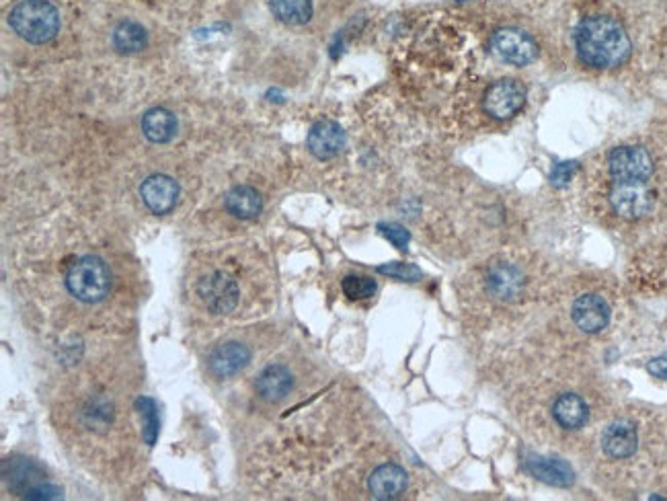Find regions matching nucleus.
I'll use <instances>...</instances> for the list:
<instances>
[{
	"label": "nucleus",
	"mask_w": 667,
	"mask_h": 501,
	"mask_svg": "<svg viewBox=\"0 0 667 501\" xmlns=\"http://www.w3.org/2000/svg\"><path fill=\"white\" fill-rule=\"evenodd\" d=\"M493 54L514 66H528L538 58V44L522 29H499L491 40Z\"/></svg>",
	"instance_id": "5"
},
{
	"label": "nucleus",
	"mask_w": 667,
	"mask_h": 501,
	"mask_svg": "<svg viewBox=\"0 0 667 501\" xmlns=\"http://www.w3.org/2000/svg\"><path fill=\"white\" fill-rule=\"evenodd\" d=\"M614 212L626 220H639L653 210L655 196L647 181H614L610 191Z\"/></svg>",
	"instance_id": "4"
},
{
	"label": "nucleus",
	"mask_w": 667,
	"mask_h": 501,
	"mask_svg": "<svg viewBox=\"0 0 667 501\" xmlns=\"http://www.w3.org/2000/svg\"><path fill=\"white\" fill-rule=\"evenodd\" d=\"M146 42V29L136 21H124L113 31V46L122 54H136L146 46Z\"/></svg>",
	"instance_id": "21"
},
{
	"label": "nucleus",
	"mask_w": 667,
	"mask_h": 501,
	"mask_svg": "<svg viewBox=\"0 0 667 501\" xmlns=\"http://www.w3.org/2000/svg\"><path fill=\"white\" fill-rule=\"evenodd\" d=\"M23 497H27V499H56V497H60V489L50 485V483H37L35 487L25 491Z\"/></svg>",
	"instance_id": "27"
},
{
	"label": "nucleus",
	"mask_w": 667,
	"mask_h": 501,
	"mask_svg": "<svg viewBox=\"0 0 667 501\" xmlns=\"http://www.w3.org/2000/svg\"><path fill=\"white\" fill-rule=\"evenodd\" d=\"M575 48L581 62L592 68H616L631 56L629 33L608 15L583 19L575 31Z\"/></svg>",
	"instance_id": "1"
},
{
	"label": "nucleus",
	"mask_w": 667,
	"mask_h": 501,
	"mask_svg": "<svg viewBox=\"0 0 667 501\" xmlns=\"http://www.w3.org/2000/svg\"><path fill=\"white\" fill-rule=\"evenodd\" d=\"M109 286H111L109 267L105 265L103 259L93 255L76 259L66 274L68 292L76 300L87 304L101 302L107 296Z\"/></svg>",
	"instance_id": "3"
},
{
	"label": "nucleus",
	"mask_w": 667,
	"mask_h": 501,
	"mask_svg": "<svg viewBox=\"0 0 667 501\" xmlns=\"http://www.w3.org/2000/svg\"><path fill=\"white\" fill-rule=\"evenodd\" d=\"M409 479L407 473L399 465H382L378 467L368 481L370 493L376 499L388 501V499H399L407 491Z\"/></svg>",
	"instance_id": "16"
},
{
	"label": "nucleus",
	"mask_w": 667,
	"mask_h": 501,
	"mask_svg": "<svg viewBox=\"0 0 667 501\" xmlns=\"http://www.w3.org/2000/svg\"><path fill=\"white\" fill-rule=\"evenodd\" d=\"M343 146H345V132L339 124L325 120L310 128L308 148L317 159L321 161L335 159L337 154L343 150Z\"/></svg>",
	"instance_id": "12"
},
{
	"label": "nucleus",
	"mask_w": 667,
	"mask_h": 501,
	"mask_svg": "<svg viewBox=\"0 0 667 501\" xmlns=\"http://www.w3.org/2000/svg\"><path fill=\"white\" fill-rule=\"evenodd\" d=\"M249 362H251V352L247 345L239 341H228L218 345L208 360L210 372L218 378H228L232 374L241 372Z\"/></svg>",
	"instance_id": "13"
},
{
	"label": "nucleus",
	"mask_w": 667,
	"mask_h": 501,
	"mask_svg": "<svg viewBox=\"0 0 667 501\" xmlns=\"http://www.w3.org/2000/svg\"><path fill=\"white\" fill-rule=\"evenodd\" d=\"M553 415H555V419H557L561 428L579 430L583 423L587 421V415H590V411H587V405L579 395L567 393V395H561L557 399V403L553 405Z\"/></svg>",
	"instance_id": "19"
},
{
	"label": "nucleus",
	"mask_w": 667,
	"mask_h": 501,
	"mask_svg": "<svg viewBox=\"0 0 667 501\" xmlns=\"http://www.w3.org/2000/svg\"><path fill=\"white\" fill-rule=\"evenodd\" d=\"M13 31L29 44H48L60 29V15L48 0H23L9 17Z\"/></svg>",
	"instance_id": "2"
},
{
	"label": "nucleus",
	"mask_w": 667,
	"mask_h": 501,
	"mask_svg": "<svg viewBox=\"0 0 667 501\" xmlns=\"http://www.w3.org/2000/svg\"><path fill=\"white\" fill-rule=\"evenodd\" d=\"M343 292L347 298L351 300H366L372 298L376 294V282L372 278L366 276H347L343 280Z\"/></svg>",
	"instance_id": "23"
},
{
	"label": "nucleus",
	"mask_w": 667,
	"mask_h": 501,
	"mask_svg": "<svg viewBox=\"0 0 667 501\" xmlns=\"http://www.w3.org/2000/svg\"><path fill=\"white\" fill-rule=\"evenodd\" d=\"M639 446L637 428L631 421H614L602 436V448L610 458H629Z\"/></svg>",
	"instance_id": "14"
},
{
	"label": "nucleus",
	"mask_w": 667,
	"mask_h": 501,
	"mask_svg": "<svg viewBox=\"0 0 667 501\" xmlns=\"http://www.w3.org/2000/svg\"><path fill=\"white\" fill-rule=\"evenodd\" d=\"M138 407H140V415L144 419V440L148 446H152L156 442V436H159V417H156V405L150 399H138Z\"/></svg>",
	"instance_id": "24"
},
{
	"label": "nucleus",
	"mask_w": 667,
	"mask_h": 501,
	"mask_svg": "<svg viewBox=\"0 0 667 501\" xmlns=\"http://www.w3.org/2000/svg\"><path fill=\"white\" fill-rule=\"evenodd\" d=\"M526 103V89L512 79L495 83L485 95V111L495 120H507L516 115Z\"/></svg>",
	"instance_id": "8"
},
{
	"label": "nucleus",
	"mask_w": 667,
	"mask_h": 501,
	"mask_svg": "<svg viewBox=\"0 0 667 501\" xmlns=\"http://www.w3.org/2000/svg\"><path fill=\"white\" fill-rule=\"evenodd\" d=\"M380 230H382V235H384L392 245L399 247L401 251L407 249L411 237H409V233H407V230H405L403 226H399V224H386V226H380Z\"/></svg>",
	"instance_id": "26"
},
{
	"label": "nucleus",
	"mask_w": 667,
	"mask_h": 501,
	"mask_svg": "<svg viewBox=\"0 0 667 501\" xmlns=\"http://www.w3.org/2000/svg\"><path fill=\"white\" fill-rule=\"evenodd\" d=\"M526 471L548 483V485H557V487H569L575 481V473L569 467V462L561 458H544V456H528L526 460Z\"/></svg>",
	"instance_id": "17"
},
{
	"label": "nucleus",
	"mask_w": 667,
	"mask_h": 501,
	"mask_svg": "<svg viewBox=\"0 0 667 501\" xmlns=\"http://www.w3.org/2000/svg\"><path fill=\"white\" fill-rule=\"evenodd\" d=\"M198 296L208 311L226 315L232 313L239 304V286L228 274L212 272L198 282Z\"/></svg>",
	"instance_id": "7"
},
{
	"label": "nucleus",
	"mask_w": 667,
	"mask_h": 501,
	"mask_svg": "<svg viewBox=\"0 0 667 501\" xmlns=\"http://www.w3.org/2000/svg\"><path fill=\"white\" fill-rule=\"evenodd\" d=\"M271 11L286 25H304L312 17V0H271Z\"/></svg>",
	"instance_id": "22"
},
{
	"label": "nucleus",
	"mask_w": 667,
	"mask_h": 501,
	"mask_svg": "<svg viewBox=\"0 0 667 501\" xmlns=\"http://www.w3.org/2000/svg\"><path fill=\"white\" fill-rule=\"evenodd\" d=\"M571 315L583 333H600L610 323V306L598 294H583L573 302Z\"/></svg>",
	"instance_id": "10"
},
{
	"label": "nucleus",
	"mask_w": 667,
	"mask_h": 501,
	"mask_svg": "<svg viewBox=\"0 0 667 501\" xmlns=\"http://www.w3.org/2000/svg\"><path fill=\"white\" fill-rule=\"evenodd\" d=\"M378 272L384 276H392V278H399L403 282H415L421 278V272L415 265L409 263H390V265H382L378 267Z\"/></svg>",
	"instance_id": "25"
},
{
	"label": "nucleus",
	"mask_w": 667,
	"mask_h": 501,
	"mask_svg": "<svg viewBox=\"0 0 667 501\" xmlns=\"http://www.w3.org/2000/svg\"><path fill=\"white\" fill-rule=\"evenodd\" d=\"M575 171H577V163H561V165H557L555 171H553V175H551L553 185H557V187L567 185L571 181V177L575 175Z\"/></svg>",
	"instance_id": "28"
},
{
	"label": "nucleus",
	"mask_w": 667,
	"mask_h": 501,
	"mask_svg": "<svg viewBox=\"0 0 667 501\" xmlns=\"http://www.w3.org/2000/svg\"><path fill=\"white\" fill-rule=\"evenodd\" d=\"M485 288L499 302H514L524 290V274L512 263H495L487 269Z\"/></svg>",
	"instance_id": "9"
},
{
	"label": "nucleus",
	"mask_w": 667,
	"mask_h": 501,
	"mask_svg": "<svg viewBox=\"0 0 667 501\" xmlns=\"http://www.w3.org/2000/svg\"><path fill=\"white\" fill-rule=\"evenodd\" d=\"M263 208V200L259 196V191L249 187V185H239L234 187L232 191H228L226 196V210L243 220H251L255 218Z\"/></svg>",
	"instance_id": "20"
},
{
	"label": "nucleus",
	"mask_w": 667,
	"mask_h": 501,
	"mask_svg": "<svg viewBox=\"0 0 667 501\" xmlns=\"http://www.w3.org/2000/svg\"><path fill=\"white\" fill-rule=\"evenodd\" d=\"M647 370H649L655 378H663V380H667V358L663 356V358H655V360H651V362L647 364Z\"/></svg>",
	"instance_id": "29"
},
{
	"label": "nucleus",
	"mask_w": 667,
	"mask_h": 501,
	"mask_svg": "<svg viewBox=\"0 0 667 501\" xmlns=\"http://www.w3.org/2000/svg\"><path fill=\"white\" fill-rule=\"evenodd\" d=\"M608 169L614 181H647L653 175V161L641 146H618L610 152Z\"/></svg>",
	"instance_id": "6"
},
{
	"label": "nucleus",
	"mask_w": 667,
	"mask_h": 501,
	"mask_svg": "<svg viewBox=\"0 0 667 501\" xmlns=\"http://www.w3.org/2000/svg\"><path fill=\"white\" fill-rule=\"evenodd\" d=\"M142 132L154 144L171 142L177 134V118L169 109H150L142 118Z\"/></svg>",
	"instance_id": "18"
},
{
	"label": "nucleus",
	"mask_w": 667,
	"mask_h": 501,
	"mask_svg": "<svg viewBox=\"0 0 667 501\" xmlns=\"http://www.w3.org/2000/svg\"><path fill=\"white\" fill-rule=\"evenodd\" d=\"M292 387H294V378H292L290 370L280 366V364L267 366L255 382V389L259 393V397L267 403L284 401L290 395Z\"/></svg>",
	"instance_id": "15"
},
{
	"label": "nucleus",
	"mask_w": 667,
	"mask_h": 501,
	"mask_svg": "<svg viewBox=\"0 0 667 501\" xmlns=\"http://www.w3.org/2000/svg\"><path fill=\"white\" fill-rule=\"evenodd\" d=\"M140 194L150 212L167 214L177 204L179 185L167 175H152L142 183Z\"/></svg>",
	"instance_id": "11"
}]
</instances>
